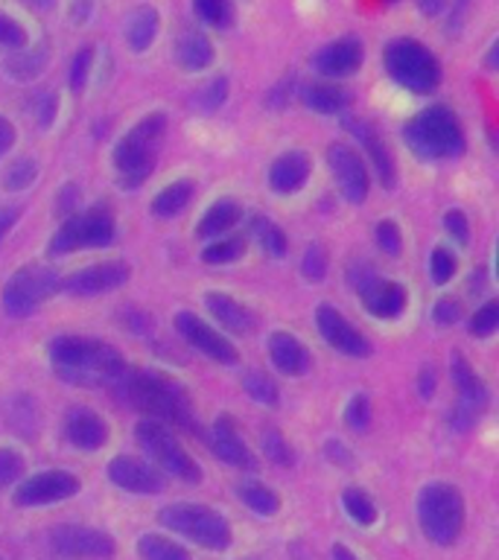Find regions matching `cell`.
<instances>
[{
    "instance_id": "5",
    "label": "cell",
    "mask_w": 499,
    "mask_h": 560,
    "mask_svg": "<svg viewBox=\"0 0 499 560\" xmlns=\"http://www.w3.org/2000/svg\"><path fill=\"white\" fill-rule=\"evenodd\" d=\"M420 532L438 546H453L464 528V499L453 485L432 481L418 493Z\"/></svg>"
},
{
    "instance_id": "29",
    "label": "cell",
    "mask_w": 499,
    "mask_h": 560,
    "mask_svg": "<svg viewBox=\"0 0 499 560\" xmlns=\"http://www.w3.org/2000/svg\"><path fill=\"white\" fill-rule=\"evenodd\" d=\"M236 493H240V499H243L245 505L252 508L254 514H260V516L278 514V508H280L278 493H275L271 488H266V485H257V481H245V485H240V488H236Z\"/></svg>"
},
{
    "instance_id": "55",
    "label": "cell",
    "mask_w": 499,
    "mask_h": 560,
    "mask_svg": "<svg viewBox=\"0 0 499 560\" xmlns=\"http://www.w3.org/2000/svg\"><path fill=\"white\" fill-rule=\"evenodd\" d=\"M12 143H15V129H12V122L7 117H0V158L7 155Z\"/></svg>"
},
{
    "instance_id": "7",
    "label": "cell",
    "mask_w": 499,
    "mask_h": 560,
    "mask_svg": "<svg viewBox=\"0 0 499 560\" xmlns=\"http://www.w3.org/2000/svg\"><path fill=\"white\" fill-rule=\"evenodd\" d=\"M385 68L394 77V82H401L403 88L418 91V94L432 91L438 85V79H441V65H438L436 56L423 44L411 42V38H401V42L388 44Z\"/></svg>"
},
{
    "instance_id": "60",
    "label": "cell",
    "mask_w": 499,
    "mask_h": 560,
    "mask_svg": "<svg viewBox=\"0 0 499 560\" xmlns=\"http://www.w3.org/2000/svg\"><path fill=\"white\" fill-rule=\"evenodd\" d=\"M73 184H68V187H65V196H61V210H65V213H70V210H73Z\"/></svg>"
},
{
    "instance_id": "36",
    "label": "cell",
    "mask_w": 499,
    "mask_h": 560,
    "mask_svg": "<svg viewBox=\"0 0 499 560\" xmlns=\"http://www.w3.org/2000/svg\"><path fill=\"white\" fill-rule=\"evenodd\" d=\"M341 505L348 511V516L359 525H371L376 520V508L374 502L368 499V493H362L359 488H348L345 497H341Z\"/></svg>"
},
{
    "instance_id": "11",
    "label": "cell",
    "mask_w": 499,
    "mask_h": 560,
    "mask_svg": "<svg viewBox=\"0 0 499 560\" xmlns=\"http://www.w3.org/2000/svg\"><path fill=\"white\" fill-rule=\"evenodd\" d=\"M56 555L68 560H105L114 555V540L88 525H56L50 534Z\"/></svg>"
},
{
    "instance_id": "45",
    "label": "cell",
    "mask_w": 499,
    "mask_h": 560,
    "mask_svg": "<svg viewBox=\"0 0 499 560\" xmlns=\"http://www.w3.org/2000/svg\"><path fill=\"white\" fill-rule=\"evenodd\" d=\"M225 96H228L225 79H222V77L210 79L208 85L196 91V105H201L205 112H213V108H219V105L225 103Z\"/></svg>"
},
{
    "instance_id": "30",
    "label": "cell",
    "mask_w": 499,
    "mask_h": 560,
    "mask_svg": "<svg viewBox=\"0 0 499 560\" xmlns=\"http://www.w3.org/2000/svg\"><path fill=\"white\" fill-rule=\"evenodd\" d=\"M193 199V184L190 182H175L170 187L158 192L155 201H152V210H155L158 217H175V213H182L187 208V201Z\"/></svg>"
},
{
    "instance_id": "16",
    "label": "cell",
    "mask_w": 499,
    "mask_h": 560,
    "mask_svg": "<svg viewBox=\"0 0 499 560\" xmlns=\"http://www.w3.org/2000/svg\"><path fill=\"white\" fill-rule=\"evenodd\" d=\"M175 327H178V332H182L184 339L190 341L196 350H201L205 357L217 359V362H225V365L236 362L234 345H231L225 336H219V332L213 330V327H208L201 318H196L193 313H178Z\"/></svg>"
},
{
    "instance_id": "33",
    "label": "cell",
    "mask_w": 499,
    "mask_h": 560,
    "mask_svg": "<svg viewBox=\"0 0 499 560\" xmlns=\"http://www.w3.org/2000/svg\"><path fill=\"white\" fill-rule=\"evenodd\" d=\"M304 100L313 112H322V114H336L348 105V94L336 85H313L304 94Z\"/></svg>"
},
{
    "instance_id": "32",
    "label": "cell",
    "mask_w": 499,
    "mask_h": 560,
    "mask_svg": "<svg viewBox=\"0 0 499 560\" xmlns=\"http://www.w3.org/2000/svg\"><path fill=\"white\" fill-rule=\"evenodd\" d=\"M140 560H190V555L173 540H164L158 534H143L138 540Z\"/></svg>"
},
{
    "instance_id": "4",
    "label": "cell",
    "mask_w": 499,
    "mask_h": 560,
    "mask_svg": "<svg viewBox=\"0 0 499 560\" xmlns=\"http://www.w3.org/2000/svg\"><path fill=\"white\" fill-rule=\"evenodd\" d=\"M166 117L164 114H149L117 143L114 149V164L126 187H138L152 170H155L158 149L164 140Z\"/></svg>"
},
{
    "instance_id": "34",
    "label": "cell",
    "mask_w": 499,
    "mask_h": 560,
    "mask_svg": "<svg viewBox=\"0 0 499 560\" xmlns=\"http://www.w3.org/2000/svg\"><path fill=\"white\" fill-rule=\"evenodd\" d=\"M193 9H196V15H199L201 24L219 26V30H225L234 21V7H231V0H193Z\"/></svg>"
},
{
    "instance_id": "39",
    "label": "cell",
    "mask_w": 499,
    "mask_h": 560,
    "mask_svg": "<svg viewBox=\"0 0 499 560\" xmlns=\"http://www.w3.org/2000/svg\"><path fill=\"white\" fill-rule=\"evenodd\" d=\"M263 453H266V458L275 464H280V467H289L292 464V450H289L287 438L280 435L278 429H263Z\"/></svg>"
},
{
    "instance_id": "46",
    "label": "cell",
    "mask_w": 499,
    "mask_h": 560,
    "mask_svg": "<svg viewBox=\"0 0 499 560\" xmlns=\"http://www.w3.org/2000/svg\"><path fill=\"white\" fill-rule=\"evenodd\" d=\"M0 47H9V50H21V47H26L24 26L18 24L15 18L3 15V12H0Z\"/></svg>"
},
{
    "instance_id": "35",
    "label": "cell",
    "mask_w": 499,
    "mask_h": 560,
    "mask_svg": "<svg viewBox=\"0 0 499 560\" xmlns=\"http://www.w3.org/2000/svg\"><path fill=\"white\" fill-rule=\"evenodd\" d=\"M243 388L254 402H260V406H278V385L271 383L263 371H248V374L243 376Z\"/></svg>"
},
{
    "instance_id": "1",
    "label": "cell",
    "mask_w": 499,
    "mask_h": 560,
    "mask_svg": "<svg viewBox=\"0 0 499 560\" xmlns=\"http://www.w3.org/2000/svg\"><path fill=\"white\" fill-rule=\"evenodd\" d=\"M50 359L61 380L77 385H103L120 380L126 362L117 348L82 336H59L50 345Z\"/></svg>"
},
{
    "instance_id": "21",
    "label": "cell",
    "mask_w": 499,
    "mask_h": 560,
    "mask_svg": "<svg viewBox=\"0 0 499 560\" xmlns=\"http://www.w3.org/2000/svg\"><path fill=\"white\" fill-rule=\"evenodd\" d=\"M269 353L271 362L278 371L289 376H301L310 371V353L295 336H289V332H271L269 336Z\"/></svg>"
},
{
    "instance_id": "50",
    "label": "cell",
    "mask_w": 499,
    "mask_h": 560,
    "mask_svg": "<svg viewBox=\"0 0 499 560\" xmlns=\"http://www.w3.org/2000/svg\"><path fill=\"white\" fill-rule=\"evenodd\" d=\"M301 271L310 280H324V275H327V257H324L322 245H310L306 248L304 260H301Z\"/></svg>"
},
{
    "instance_id": "3",
    "label": "cell",
    "mask_w": 499,
    "mask_h": 560,
    "mask_svg": "<svg viewBox=\"0 0 499 560\" xmlns=\"http://www.w3.org/2000/svg\"><path fill=\"white\" fill-rule=\"evenodd\" d=\"M403 138L415 149V155L427 158V161H441V158L462 155L464 135L462 126L455 120V114L444 105L420 112L411 122H406Z\"/></svg>"
},
{
    "instance_id": "2",
    "label": "cell",
    "mask_w": 499,
    "mask_h": 560,
    "mask_svg": "<svg viewBox=\"0 0 499 560\" xmlns=\"http://www.w3.org/2000/svg\"><path fill=\"white\" fill-rule=\"evenodd\" d=\"M126 400L155 420H170L175 427L193 429V409L182 385L166 380L158 371H123L120 376Z\"/></svg>"
},
{
    "instance_id": "40",
    "label": "cell",
    "mask_w": 499,
    "mask_h": 560,
    "mask_svg": "<svg viewBox=\"0 0 499 560\" xmlns=\"http://www.w3.org/2000/svg\"><path fill=\"white\" fill-rule=\"evenodd\" d=\"M245 243L243 240H219V243L208 245L205 254H201V260L210 262V266H222V262H234L236 257H243Z\"/></svg>"
},
{
    "instance_id": "27",
    "label": "cell",
    "mask_w": 499,
    "mask_h": 560,
    "mask_svg": "<svg viewBox=\"0 0 499 560\" xmlns=\"http://www.w3.org/2000/svg\"><path fill=\"white\" fill-rule=\"evenodd\" d=\"M240 213H243V210H240L236 201H217L199 222V236H208L210 240V236L228 234V231L240 222Z\"/></svg>"
},
{
    "instance_id": "51",
    "label": "cell",
    "mask_w": 499,
    "mask_h": 560,
    "mask_svg": "<svg viewBox=\"0 0 499 560\" xmlns=\"http://www.w3.org/2000/svg\"><path fill=\"white\" fill-rule=\"evenodd\" d=\"M376 245H380V248H383L388 257H397V254H401V245H403L401 228L394 225V222H388V219H385V222H380V225H376Z\"/></svg>"
},
{
    "instance_id": "43",
    "label": "cell",
    "mask_w": 499,
    "mask_h": 560,
    "mask_svg": "<svg viewBox=\"0 0 499 560\" xmlns=\"http://www.w3.org/2000/svg\"><path fill=\"white\" fill-rule=\"evenodd\" d=\"M345 423H348L353 432H365L368 423H371V400H368V394H357V397L348 402V409H345Z\"/></svg>"
},
{
    "instance_id": "52",
    "label": "cell",
    "mask_w": 499,
    "mask_h": 560,
    "mask_svg": "<svg viewBox=\"0 0 499 560\" xmlns=\"http://www.w3.org/2000/svg\"><path fill=\"white\" fill-rule=\"evenodd\" d=\"M21 470H24V462H21V455L0 446V488H9V485H12V481L21 476Z\"/></svg>"
},
{
    "instance_id": "26",
    "label": "cell",
    "mask_w": 499,
    "mask_h": 560,
    "mask_svg": "<svg viewBox=\"0 0 499 560\" xmlns=\"http://www.w3.org/2000/svg\"><path fill=\"white\" fill-rule=\"evenodd\" d=\"M158 35V12L149 7L135 9L126 21V42L135 52L147 50L149 44L155 42Z\"/></svg>"
},
{
    "instance_id": "38",
    "label": "cell",
    "mask_w": 499,
    "mask_h": 560,
    "mask_svg": "<svg viewBox=\"0 0 499 560\" xmlns=\"http://www.w3.org/2000/svg\"><path fill=\"white\" fill-rule=\"evenodd\" d=\"M44 61H47V52L44 50L18 52L15 59L7 61V73L15 79H33L44 70Z\"/></svg>"
},
{
    "instance_id": "56",
    "label": "cell",
    "mask_w": 499,
    "mask_h": 560,
    "mask_svg": "<svg viewBox=\"0 0 499 560\" xmlns=\"http://www.w3.org/2000/svg\"><path fill=\"white\" fill-rule=\"evenodd\" d=\"M18 217H21V208H0V243L9 234V228L15 225Z\"/></svg>"
},
{
    "instance_id": "54",
    "label": "cell",
    "mask_w": 499,
    "mask_h": 560,
    "mask_svg": "<svg viewBox=\"0 0 499 560\" xmlns=\"http://www.w3.org/2000/svg\"><path fill=\"white\" fill-rule=\"evenodd\" d=\"M436 322L438 324H453L462 318V306L455 304V301H450V298H444V301H438L436 304Z\"/></svg>"
},
{
    "instance_id": "22",
    "label": "cell",
    "mask_w": 499,
    "mask_h": 560,
    "mask_svg": "<svg viewBox=\"0 0 499 560\" xmlns=\"http://www.w3.org/2000/svg\"><path fill=\"white\" fill-rule=\"evenodd\" d=\"M306 175H310V158L304 152H287L271 164L269 184L275 192H295L304 187Z\"/></svg>"
},
{
    "instance_id": "6",
    "label": "cell",
    "mask_w": 499,
    "mask_h": 560,
    "mask_svg": "<svg viewBox=\"0 0 499 560\" xmlns=\"http://www.w3.org/2000/svg\"><path fill=\"white\" fill-rule=\"evenodd\" d=\"M161 525L170 532L182 534L187 540L199 542L205 549L219 551L231 546V525L222 514L208 505H193V502H175L158 514Z\"/></svg>"
},
{
    "instance_id": "9",
    "label": "cell",
    "mask_w": 499,
    "mask_h": 560,
    "mask_svg": "<svg viewBox=\"0 0 499 560\" xmlns=\"http://www.w3.org/2000/svg\"><path fill=\"white\" fill-rule=\"evenodd\" d=\"M117 234L114 228V217L105 208H94L88 213H77L70 217L65 225L56 231V236L50 240V254H70L79 252V248H100V245H108Z\"/></svg>"
},
{
    "instance_id": "37",
    "label": "cell",
    "mask_w": 499,
    "mask_h": 560,
    "mask_svg": "<svg viewBox=\"0 0 499 560\" xmlns=\"http://www.w3.org/2000/svg\"><path fill=\"white\" fill-rule=\"evenodd\" d=\"M254 234H257L260 245L269 254H275V257H283V254H287V234H283L271 219H254Z\"/></svg>"
},
{
    "instance_id": "59",
    "label": "cell",
    "mask_w": 499,
    "mask_h": 560,
    "mask_svg": "<svg viewBox=\"0 0 499 560\" xmlns=\"http://www.w3.org/2000/svg\"><path fill=\"white\" fill-rule=\"evenodd\" d=\"M333 560H359L357 555H353V551L348 549V546H341V542H336V546H333Z\"/></svg>"
},
{
    "instance_id": "58",
    "label": "cell",
    "mask_w": 499,
    "mask_h": 560,
    "mask_svg": "<svg viewBox=\"0 0 499 560\" xmlns=\"http://www.w3.org/2000/svg\"><path fill=\"white\" fill-rule=\"evenodd\" d=\"M446 0H418L420 12H427V15H436V12H441L444 9Z\"/></svg>"
},
{
    "instance_id": "44",
    "label": "cell",
    "mask_w": 499,
    "mask_h": 560,
    "mask_svg": "<svg viewBox=\"0 0 499 560\" xmlns=\"http://www.w3.org/2000/svg\"><path fill=\"white\" fill-rule=\"evenodd\" d=\"M497 327H499V304L497 301H488V304L481 306V310H476V315H473L471 332L473 336H479V339H485V336H490V332H497Z\"/></svg>"
},
{
    "instance_id": "14",
    "label": "cell",
    "mask_w": 499,
    "mask_h": 560,
    "mask_svg": "<svg viewBox=\"0 0 499 560\" xmlns=\"http://www.w3.org/2000/svg\"><path fill=\"white\" fill-rule=\"evenodd\" d=\"M327 164H330V173L339 184L341 196L353 205L365 201L368 196V173H365V161L353 152L345 143H333L327 149Z\"/></svg>"
},
{
    "instance_id": "42",
    "label": "cell",
    "mask_w": 499,
    "mask_h": 560,
    "mask_svg": "<svg viewBox=\"0 0 499 560\" xmlns=\"http://www.w3.org/2000/svg\"><path fill=\"white\" fill-rule=\"evenodd\" d=\"M30 112H33V117L38 120V126H50L53 117H56V112H59V100H56V94L53 91H35L33 100H30Z\"/></svg>"
},
{
    "instance_id": "20",
    "label": "cell",
    "mask_w": 499,
    "mask_h": 560,
    "mask_svg": "<svg viewBox=\"0 0 499 560\" xmlns=\"http://www.w3.org/2000/svg\"><path fill=\"white\" fill-rule=\"evenodd\" d=\"M65 432H68V441L79 450H100L108 438V429H105L103 418L91 409H70L68 423H65Z\"/></svg>"
},
{
    "instance_id": "49",
    "label": "cell",
    "mask_w": 499,
    "mask_h": 560,
    "mask_svg": "<svg viewBox=\"0 0 499 560\" xmlns=\"http://www.w3.org/2000/svg\"><path fill=\"white\" fill-rule=\"evenodd\" d=\"M91 59H94V50L91 47H82V50L73 56V65H70V88L73 91H82L85 88V79L91 73Z\"/></svg>"
},
{
    "instance_id": "19",
    "label": "cell",
    "mask_w": 499,
    "mask_h": 560,
    "mask_svg": "<svg viewBox=\"0 0 499 560\" xmlns=\"http://www.w3.org/2000/svg\"><path fill=\"white\" fill-rule=\"evenodd\" d=\"M359 65H362V44H359L357 38H339V42L327 44V47L315 56V68H318V73L333 79L350 77Z\"/></svg>"
},
{
    "instance_id": "41",
    "label": "cell",
    "mask_w": 499,
    "mask_h": 560,
    "mask_svg": "<svg viewBox=\"0 0 499 560\" xmlns=\"http://www.w3.org/2000/svg\"><path fill=\"white\" fill-rule=\"evenodd\" d=\"M35 178H38V164L30 161V158H18L15 164L7 170V175H3V184H7V190H24Z\"/></svg>"
},
{
    "instance_id": "57",
    "label": "cell",
    "mask_w": 499,
    "mask_h": 560,
    "mask_svg": "<svg viewBox=\"0 0 499 560\" xmlns=\"http://www.w3.org/2000/svg\"><path fill=\"white\" fill-rule=\"evenodd\" d=\"M436 392V371L432 368H423V374H420V397H427Z\"/></svg>"
},
{
    "instance_id": "53",
    "label": "cell",
    "mask_w": 499,
    "mask_h": 560,
    "mask_svg": "<svg viewBox=\"0 0 499 560\" xmlns=\"http://www.w3.org/2000/svg\"><path fill=\"white\" fill-rule=\"evenodd\" d=\"M446 231L459 240V243H467V236H471V225H467V217H464L462 210H450L444 217Z\"/></svg>"
},
{
    "instance_id": "15",
    "label": "cell",
    "mask_w": 499,
    "mask_h": 560,
    "mask_svg": "<svg viewBox=\"0 0 499 560\" xmlns=\"http://www.w3.org/2000/svg\"><path fill=\"white\" fill-rule=\"evenodd\" d=\"M131 269L120 260L96 262V266H88V269L77 271L65 280V289L70 295H100V292H112V289L123 287L129 280Z\"/></svg>"
},
{
    "instance_id": "8",
    "label": "cell",
    "mask_w": 499,
    "mask_h": 560,
    "mask_svg": "<svg viewBox=\"0 0 499 560\" xmlns=\"http://www.w3.org/2000/svg\"><path fill=\"white\" fill-rule=\"evenodd\" d=\"M135 438H138L140 450L149 455V462L161 467L164 472L175 476L182 481H199L201 470L196 467L187 450H184L178 441L173 438V432L166 427H161L158 420H140L135 427Z\"/></svg>"
},
{
    "instance_id": "48",
    "label": "cell",
    "mask_w": 499,
    "mask_h": 560,
    "mask_svg": "<svg viewBox=\"0 0 499 560\" xmlns=\"http://www.w3.org/2000/svg\"><path fill=\"white\" fill-rule=\"evenodd\" d=\"M429 271H432L436 283H446L455 275V257L446 248H436L429 257Z\"/></svg>"
},
{
    "instance_id": "18",
    "label": "cell",
    "mask_w": 499,
    "mask_h": 560,
    "mask_svg": "<svg viewBox=\"0 0 499 560\" xmlns=\"http://www.w3.org/2000/svg\"><path fill=\"white\" fill-rule=\"evenodd\" d=\"M208 444H210V453L217 455L219 462L231 464V467H240V470H254L257 462H254L252 450L243 444V438L236 432L234 420L231 418H219L213 423L208 435Z\"/></svg>"
},
{
    "instance_id": "31",
    "label": "cell",
    "mask_w": 499,
    "mask_h": 560,
    "mask_svg": "<svg viewBox=\"0 0 499 560\" xmlns=\"http://www.w3.org/2000/svg\"><path fill=\"white\" fill-rule=\"evenodd\" d=\"M350 129L357 131L359 138H362V143H365L368 152H371V158H374L376 173H380L383 184H388V187H392V184H394V164H392V158H388V152H385L383 143H380V138H376L374 131L368 129L365 122H353Z\"/></svg>"
},
{
    "instance_id": "17",
    "label": "cell",
    "mask_w": 499,
    "mask_h": 560,
    "mask_svg": "<svg viewBox=\"0 0 499 560\" xmlns=\"http://www.w3.org/2000/svg\"><path fill=\"white\" fill-rule=\"evenodd\" d=\"M108 479L117 485V488L129 490V493H161L164 490V476L149 467L147 462H138V458H129V455H120L108 464Z\"/></svg>"
},
{
    "instance_id": "47",
    "label": "cell",
    "mask_w": 499,
    "mask_h": 560,
    "mask_svg": "<svg viewBox=\"0 0 499 560\" xmlns=\"http://www.w3.org/2000/svg\"><path fill=\"white\" fill-rule=\"evenodd\" d=\"M348 278H350V287L357 289L362 298H365L368 292H371V289H374L376 283L383 280L374 269H371V266H368V262H353V266H350V271H348Z\"/></svg>"
},
{
    "instance_id": "28",
    "label": "cell",
    "mask_w": 499,
    "mask_h": 560,
    "mask_svg": "<svg viewBox=\"0 0 499 560\" xmlns=\"http://www.w3.org/2000/svg\"><path fill=\"white\" fill-rule=\"evenodd\" d=\"M175 52H178V61L187 70H201L213 61V47L201 33H184Z\"/></svg>"
},
{
    "instance_id": "24",
    "label": "cell",
    "mask_w": 499,
    "mask_h": 560,
    "mask_svg": "<svg viewBox=\"0 0 499 560\" xmlns=\"http://www.w3.org/2000/svg\"><path fill=\"white\" fill-rule=\"evenodd\" d=\"M450 374H453V383L462 394V406H467L471 411L485 409V402H488V388L481 383L479 376L473 374V368L467 365V359L453 353L450 359Z\"/></svg>"
},
{
    "instance_id": "25",
    "label": "cell",
    "mask_w": 499,
    "mask_h": 560,
    "mask_svg": "<svg viewBox=\"0 0 499 560\" xmlns=\"http://www.w3.org/2000/svg\"><path fill=\"white\" fill-rule=\"evenodd\" d=\"M365 304L376 318H394L406 306V289L392 280H380L365 295Z\"/></svg>"
},
{
    "instance_id": "61",
    "label": "cell",
    "mask_w": 499,
    "mask_h": 560,
    "mask_svg": "<svg viewBox=\"0 0 499 560\" xmlns=\"http://www.w3.org/2000/svg\"><path fill=\"white\" fill-rule=\"evenodd\" d=\"M26 7H33V9H50L56 0H24Z\"/></svg>"
},
{
    "instance_id": "12",
    "label": "cell",
    "mask_w": 499,
    "mask_h": 560,
    "mask_svg": "<svg viewBox=\"0 0 499 560\" xmlns=\"http://www.w3.org/2000/svg\"><path fill=\"white\" fill-rule=\"evenodd\" d=\"M79 490V479L65 470H47L38 472L33 479H26L21 488L15 490V502L21 508L50 505V502H61L70 499Z\"/></svg>"
},
{
    "instance_id": "23",
    "label": "cell",
    "mask_w": 499,
    "mask_h": 560,
    "mask_svg": "<svg viewBox=\"0 0 499 560\" xmlns=\"http://www.w3.org/2000/svg\"><path fill=\"white\" fill-rule=\"evenodd\" d=\"M205 306L210 310V315L217 318L225 330L231 332H252L254 315L252 310L240 301H234L231 295H222V292H210L205 295Z\"/></svg>"
},
{
    "instance_id": "13",
    "label": "cell",
    "mask_w": 499,
    "mask_h": 560,
    "mask_svg": "<svg viewBox=\"0 0 499 560\" xmlns=\"http://www.w3.org/2000/svg\"><path fill=\"white\" fill-rule=\"evenodd\" d=\"M315 322H318V332L324 336V341L336 348L345 357H371V341L362 336V332L353 327V324L339 313V310H333V306H318V313H315Z\"/></svg>"
},
{
    "instance_id": "10",
    "label": "cell",
    "mask_w": 499,
    "mask_h": 560,
    "mask_svg": "<svg viewBox=\"0 0 499 560\" xmlns=\"http://www.w3.org/2000/svg\"><path fill=\"white\" fill-rule=\"evenodd\" d=\"M59 289V275L47 266H24L18 269L3 287V313L12 318H24Z\"/></svg>"
}]
</instances>
